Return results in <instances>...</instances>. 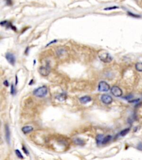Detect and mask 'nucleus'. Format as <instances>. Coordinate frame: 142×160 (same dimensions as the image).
Here are the masks:
<instances>
[{
    "label": "nucleus",
    "mask_w": 142,
    "mask_h": 160,
    "mask_svg": "<svg viewBox=\"0 0 142 160\" xmlns=\"http://www.w3.org/2000/svg\"><path fill=\"white\" fill-rule=\"evenodd\" d=\"M3 85H4L5 86H7V87L9 86V83H8V82L7 80H5V81L3 82Z\"/></svg>",
    "instance_id": "nucleus-20"
},
{
    "label": "nucleus",
    "mask_w": 142,
    "mask_h": 160,
    "mask_svg": "<svg viewBox=\"0 0 142 160\" xmlns=\"http://www.w3.org/2000/svg\"><path fill=\"white\" fill-rule=\"evenodd\" d=\"M74 142L75 144H76L77 145L83 146L84 145V144H85V141L81 138H76L74 139Z\"/></svg>",
    "instance_id": "nucleus-13"
},
{
    "label": "nucleus",
    "mask_w": 142,
    "mask_h": 160,
    "mask_svg": "<svg viewBox=\"0 0 142 160\" xmlns=\"http://www.w3.org/2000/svg\"><path fill=\"white\" fill-rule=\"evenodd\" d=\"M129 15L132 16H135L136 17H140V16H139V15H133L132 13H129Z\"/></svg>",
    "instance_id": "nucleus-21"
},
{
    "label": "nucleus",
    "mask_w": 142,
    "mask_h": 160,
    "mask_svg": "<svg viewBox=\"0 0 142 160\" xmlns=\"http://www.w3.org/2000/svg\"><path fill=\"white\" fill-rule=\"evenodd\" d=\"M15 152H16V154L18 158H20V159H23V156H22V155L21 152L20 151V150H15Z\"/></svg>",
    "instance_id": "nucleus-17"
},
{
    "label": "nucleus",
    "mask_w": 142,
    "mask_h": 160,
    "mask_svg": "<svg viewBox=\"0 0 142 160\" xmlns=\"http://www.w3.org/2000/svg\"><path fill=\"white\" fill-rule=\"evenodd\" d=\"M101 101L104 104L109 105L113 101V98L110 95L104 94L101 96Z\"/></svg>",
    "instance_id": "nucleus-6"
},
{
    "label": "nucleus",
    "mask_w": 142,
    "mask_h": 160,
    "mask_svg": "<svg viewBox=\"0 0 142 160\" xmlns=\"http://www.w3.org/2000/svg\"><path fill=\"white\" fill-rule=\"evenodd\" d=\"M111 92L114 96L117 97H121V96L123 94L122 90L119 87L116 86H113L112 88H111Z\"/></svg>",
    "instance_id": "nucleus-4"
},
{
    "label": "nucleus",
    "mask_w": 142,
    "mask_h": 160,
    "mask_svg": "<svg viewBox=\"0 0 142 160\" xmlns=\"http://www.w3.org/2000/svg\"><path fill=\"white\" fill-rule=\"evenodd\" d=\"M39 72L43 76H47L50 73V68L48 66H41L39 68Z\"/></svg>",
    "instance_id": "nucleus-5"
},
{
    "label": "nucleus",
    "mask_w": 142,
    "mask_h": 160,
    "mask_svg": "<svg viewBox=\"0 0 142 160\" xmlns=\"http://www.w3.org/2000/svg\"><path fill=\"white\" fill-rule=\"evenodd\" d=\"M22 150L23 151V152L25 153L26 155H29V151H28V150H27L25 148V147L24 146H23V147H22Z\"/></svg>",
    "instance_id": "nucleus-19"
},
{
    "label": "nucleus",
    "mask_w": 142,
    "mask_h": 160,
    "mask_svg": "<svg viewBox=\"0 0 142 160\" xmlns=\"http://www.w3.org/2000/svg\"><path fill=\"white\" fill-rule=\"evenodd\" d=\"M135 68L139 72H142V62H137L135 65Z\"/></svg>",
    "instance_id": "nucleus-15"
},
{
    "label": "nucleus",
    "mask_w": 142,
    "mask_h": 160,
    "mask_svg": "<svg viewBox=\"0 0 142 160\" xmlns=\"http://www.w3.org/2000/svg\"><path fill=\"white\" fill-rule=\"evenodd\" d=\"M117 7H113V8H105L104 10H113V9H115V8H117Z\"/></svg>",
    "instance_id": "nucleus-22"
},
{
    "label": "nucleus",
    "mask_w": 142,
    "mask_h": 160,
    "mask_svg": "<svg viewBox=\"0 0 142 160\" xmlns=\"http://www.w3.org/2000/svg\"><path fill=\"white\" fill-rule=\"evenodd\" d=\"M129 131H130V129H129V128L128 129H124V130L121 131V132H120V135H121V136H126L128 133Z\"/></svg>",
    "instance_id": "nucleus-16"
},
{
    "label": "nucleus",
    "mask_w": 142,
    "mask_h": 160,
    "mask_svg": "<svg viewBox=\"0 0 142 160\" xmlns=\"http://www.w3.org/2000/svg\"><path fill=\"white\" fill-rule=\"evenodd\" d=\"M33 130V128L30 126H24L22 128V131L24 134H27Z\"/></svg>",
    "instance_id": "nucleus-10"
},
{
    "label": "nucleus",
    "mask_w": 142,
    "mask_h": 160,
    "mask_svg": "<svg viewBox=\"0 0 142 160\" xmlns=\"http://www.w3.org/2000/svg\"><path fill=\"white\" fill-rule=\"evenodd\" d=\"M111 139H112V136L110 135H108L106 137H104L102 141V144H106V143L109 142L111 141Z\"/></svg>",
    "instance_id": "nucleus-14"
},
{
    "label": "nucleus",
    "mask_w": 142,
    "mask_h": 160,
    "mask_svg": "<svg viewBox=\"0 0 142 160\" xmlns=\"http://www.w3.org/2000/svg\"><path fill=\"white\" fill-rule=\"evenodd\" d=\"M6 58L7 60V61L11 65L14 66L16 62V58L14 56V55H13L11 53H7L6 54Z\"/></svg>",
    "instance_id": "nucleus-7"
},
{
    "label": "nucleus",
    "mask_w": 142,
    "mask_h": 160,
    "mask_svg": "<svg viewBox=\"0 0 142 160\" xmlns=\"http://www.w3.org/2000/svg\"><path fill=\"white\" fill-rule=\"evenodd\" d=\"M16 89L14 88V85H11V94L12 95H14L16 94Z\"/></svg>",
    "instance_id": "nucleus-18"
},
{
    "label": "nucleus",
    "mask_w": 142,
    "mask_h": 160,
    "mask_svg": "<svg viewBox=\"0 0 142 160\" xmlns=\"http://www.w3.org/2000/svg\"><path fill=\"white\" fill-rule=\"evenodd\" d=\"M48 93V89L46 86H43L40 88H37L33 91V95L37 97H43L46 96Z\"/></svg>",
    "instance_id": "nucleus-2"
},
{
    "label": "nucleus",
    "mask_w": 142,
    "mask_h": 160,
    "mask_svg": "<svg viewBox=\"0 0 142 160\" xmlns=\"http://www.w3.org/2000/svg\"><path fill=\"white\" fill-rule=\"evenodd\" d=\"M91 100H92L91 97H89V96H83V97H82L79 98L80 102L82 104H86L88 102H91Z\"/></svg>",
    "instance_id": "nucleus-9"
},
{
    "label": "nucleus",
    "mask_w": 142,
    "mask_h": 160,
    "mask_svg": "<svg viewBox=\"0 0 142 160\" xmlns=\"http://www.w3.org/2000/svg\"><path fill=\"white\" fill-rule=\"evenodd\" d=\"M103 138H104V136L103 135L100 134L97 136L96 140H97V143L98 145H100V144H102V141H103Z\"/></svg>",
    "instance_id": "nucleus-12"
},
{
    "label": "nucleus",
    "mask_w": 142,
    "mask_h": 160,
    "mask_svg": "<svg viewBox=\"0 0 142 160\" xmlns=\"http://www.w3.org/2000/svg\"><path fill=\"white\" fill-rule=\"evenodd\" d=\"M98 57L101 61L104 63H109L112 61V57L104 50H100L98 53Z\"/></svg>",
    "instance_id": "nucleus-1"
},
{
    "label": "nucleus",
    "mask_w": 142,
    "mask_h": 160,
    "mask_svg": "<svg viewBox=\"0 0 142 160\" xmlns=\"http://www.w3.org/2000/svg\"><path fill=\"white\" fill-rule=\"evenodd\" d=\"M98 89L100 92H107L110 89V86L106 82L102 81L99 83Z\"/></svg>",
    "instance_id": "nucleus-3"
},
{
    "label": "nucleus",
    "mask_w": 142,
    "mask_h": 160,
    "mask_svg": "<svg viewBox=\"0 0 142 160\" xmlns=\"http://www.w3.org/2000/svg\"><path fill=\"white\" fill-rule=\"evenodd\" d=\"M5 137H6V139L8 144H10L11 141V134H10V130L7 124L5 125Z\"/></svg>",
    "instance_id": "nucleus-8"
},
{
    "label": "nucleus",
    "mask_w": 142,
    "mask_h": 160,
    "mask_svg": "<svg viewBox=\"0 0 142 160\" xmlns=\"http://www.w3.org/2000/svg\"><path fill=\"white\" fill-rule=\"evenodd\" d=\"M56 98L59 101H63L67 98V95L65 93H62L58 95Z\"/></svg>",
    "instance_id": "nucleus-11"
}]
</instances>
